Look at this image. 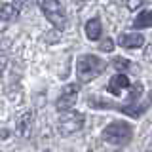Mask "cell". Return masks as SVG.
I'll return each instance as SVG.
<instances>
[{"label":"cell","instance_id":"2e32d148","mask_svg":"<svg viewBox=\"0 0 152 152\" xmlns=\"http://www.w3.org/2000/svg\"><path fill=\"white\" fill-rule=\"evenodd\" d=\"M124 2H126V6L129 10H137V8H141V4L145 2V0H124Z\"/></svg>","mask_w":152,"mask_h":152},{"label":"cell","instance_id":"9c48e42d","mask_svg":"<svg viewBox=\"0 0 152 152\" xmlns=\"http://www.w3.org/2000/svg\"><path fill=\"white\" fill-rule=\"evenodd\" d=\"M31 129H32V112H25L17 120V131L21 133L23 137H28Z\"/></svg>","mask_w":152,"mask_h":152},{"label":"cell","instance_id":"6da1fadb","mask_svg":"<svg viewBox=\"0 0 152 152\" xmlns=\"http://www.w3.org/2000/svg\"><path fill=\"white\" fill-rule=\"evenodd\" d=\"M104 69H107V63L101 57H95L89 53L78 57V61H76V76H78L80 84L91 82L95 76H99Z\"/></svg>","mask_w":152,"mask_h":152},{"label":"cell","instance_id":"277c9868","mask_svg":"<svg viewBox=\"0 0 152 152\" xmlns=\"http://www.w3.org/2000/svg\"><path fill=\"white\" fill-rule=\"evenodd\" d=\"M40 6H42V12H44V15L48 17V21L51 25L57 28H65L66 17H65V12L61 8L59 0H40Z\"/></svg>","mask_w":152,"mask_h":152},{"label":"cell","instance_id":"7a4b0ae2","mask_svg":"<svg viewBox=\"0 0 152 152\" xmlns=\"http://www.w3.org/2000/svg\"><path fill=\"white\" fill-rule=\"evenodd\" d=\"M131 137H133V127L122 120L112 122L110 126H107L103 129V141L108 142V145H116V146L127 145L131 141Z\"/></svg>","mask_w":152,"mask_h":152},{"label":"cell","instance_id":"5bb4252c","mask_svg":"<svg viewBox=\"0 0 152 152\" xmlns=\"http://www.w3.org/2000/svg\"><path fill=\"white\" fill-rule=\"evenodd\" d=\"M141 95H142V84L141 82L133 84L131 88H129V99H131V101H135V99L141 97Z\"/></svg>","mask_w":152,"mask_h":152},{"label":"cell","instance_id":"52a82bcc","mask_svg":"<svg viewBox=\"0 0 152 152\" xmlns=\"http://www.w3.org/2000/svg\"><path fill=\"white\" fill-rule=\"evenodd\" d=\"M122 89H129V80H127L126 74H116L110 78L108 82V91L112 95H120Z\"/></svg>","mask_w":152,"mask_h":152},{"label":"cell","instance_id":"ba28073f","mask_svg":"<svg viewBox=\"0 0 152 152\" xmlns=\"http://www.w3.org/2000/svg\"><path fill=\"white\" fill-rule=\"evenodd\" d=\"M101 32H103V27H101V21L99 19H89L86 23V36L89 40H99L101 38Z\"/></svg>","mask_w":152,"mask_h":152},{"label":"cell","instance_id":"e0dca14e","mask_svg":"<svg viewBox=\"0 0 152 152\" xmlns=\"http://www.w3.org/2000/svg\"><path fill=\"white\" fill-rule=\"evenodd\" d=\"M145 59H146V61H152V44L148 46V50H146V53H145Z\"/></svg>","mask_w":152,"mask_h":152},{"label":"cell","instance_id":"8992f818","mask_svg":"<svg viewBox=\"0 0 152 152\" xmlns=\"http://www.w3.org/2000/svg\"><path fill=\"white\" fill-rule=\"evenodd\" d=\"M118 44L122 48H127V50H133V48H141L145 44V36L137 34V32H131V34H120L118 38Z\"/></svg>","mask_w":152,"mask_h":152},{"label":"cell","instance_id":"ac0fdd59","mask_svg":"<svg viewBox=\"0 0 152 152\" xmlns=\"http://www.w3.org/2000/svg\"><path fill=\"white\" fill-rule=\"evenodd\" d=\"M4 69H6V59H4V57L0 55V76H2V72H4Z\"/></svg>","mask_w":152,"mask_h":152},{"label":"cell","instance_id":"8fae6325","mask_svg":"<svg viewBox=\"0 0 152 152\" xmlns=\"http://www.w3.org/2000/svg\"><path fill=\"white\" fill-rule=\"evenodd\" d=\"M145 110H146V104H141V103H131V104H127V107H120V112L127 114V116H131V118L141 116Z\"/></svg>","mask_w":152,"mask_h":152},{"label":"cell","instance_id":"7c38bea8","mask_svg":"<svg viewBox=\"0 0 152 152\" xmlns=\"http://www.w3.org/2000/svg\"><path fill=\"white\" fill-rule=\"evenodd\" d=\"M133 27L137 28H148L152 27V12H141L133 21Z\"/></svg>","mask_w":152,"mask_h":152},{"label":"cell","instance_id":"4fadbf2b","mask_svg":"<svg viewBox=\"0 0 152 152\" xmlns=\"http://www.w3.org/2000/svg\"><path fill=\"white\" fill-rule=\"evenodd\" d=\"M112 66L118 70V72H124V70H127V69H135V65H133L131 61L124 59V57H116V59L112 61Z\"/></svg>","mask_w":152,"mask_h":152},{"label":"cell","instance_id":"30bf717a","mask_svg":"<svg viewBox=\"0 0 152 152\" xmlns=\"http://www.w3.org/2000/svg\"><path fill=\"white\" fill-rule=\"evenodd\" d=\"M17 15L19 12L13 4H8V2L0 4V21H13V19H17Z\"/></svg>","mask_w":152,"mask_h":152},{"label":"cell","instance_id":"3957f363","mask_svg":"<svg viewBox=\"0 0 152 152\" xmlns=\"http://www.w3.org/2000/svg\"><path fill=\"white\" fill-rule=\"evenodd\" d=\"M84 127V114L76 112V110H65L57 120V129L61 135H72L78 129Z\"/></svg>","mask_w":152,"mask_h":152},{"label":"cell","instance_id":"d6986e66","mask_svg":"<svg viewBox=\"0 0 152 152\" xmlns=\"http://www.w3.org/2000/svg\"><path fill=\"white\" fill-rule=\"evenodd\" d=\"M46 152H50V150H46Z\"/></svg>","mask_w":152,"mask_h":152},{"label":"cell","instance_id":"5b68a950","mask_svg":"<svg viewBox=\"0 0 152 152\" xmlns=\"http://www.w3.org/2000/svg\"><path fill=\"white\" fill-rule=\"evenodd\" d=\"M76 99H78V86H76V84H66L65 89L59 95V99H57V103H55L57 110H59V112L70 110V108L74 107Z\"/></svg>","mask_w":152,"mask_h":152},{"label":"cell","instance_id":"9a60e30c","mask_svg":"<svg viewBox=\"0 0 152 152\" xmlns=\"http://www.w3.org/2000/svg\"><path fill=\"white\" fill-rule=\"evenodd\" d=\"M101 50L103 51H112L114 50V40L112 38H104V40L101 42Z\"/></svg>","mask_w":152,"mask_h":152}]
</instances>
